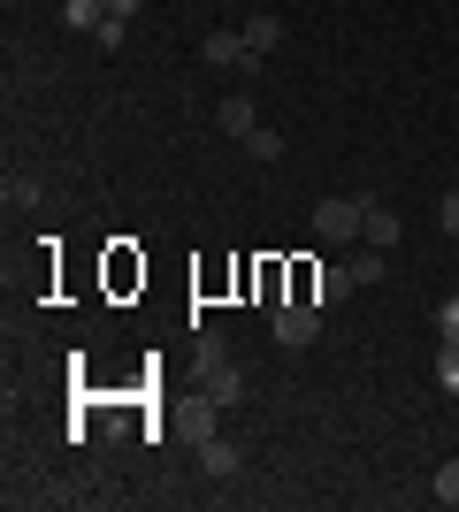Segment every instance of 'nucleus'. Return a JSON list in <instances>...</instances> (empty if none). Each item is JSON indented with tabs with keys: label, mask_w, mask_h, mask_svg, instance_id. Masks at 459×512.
Instances as JSON below:
<instances>
[{
	"label": "nucleus",
	"mask_w": 459,
	"mask_h": 512,
	"mask_svg": "<svg viewBox=\"0 0 459 512\" xmlns=\"http://www.w3.org/2000/svg\"><path fill=\"white\" fill-rule=\"evenodd\" d=\"M314 230H322L329 245H360V230H368V199H322V207H314Z\"/></svg>",
	"instance_id": "1"
},
{
	"label": "nucleus",
	"mask_w": 459,
	"mask_h": 512,
	"mask_svg": "<svg viewBox=\"0 0 459 512\" xmlns=\"http://www.w3.org/2000/svg\"><path fill=\"white\" fill-rule=\"evenodd\" d=\"M322 337V306L314 299H284L276 306V344H314Z\"/></svg>",
	"instance_id": "2"
},
{
	"label": "nucleus",
	"mask_w": 459,
	"mask_h": 512,
	"mask_svg": "<svg viewBox=\"0 0 459 512\" xmlns=\"http://www.w3.org/2000/svg\"><path fill=\"white\" fill-rule=\"evenodd\" d=\"M199 62H207V69H238V77H245V69H261L253 54H245V31H207V39H199Z\"/></svg>",
	"instance_id": "3"
},
{
	"label": "nucleus",
	"mask_w": 459,
	"mask_h": 512,
	"mask_svg": "<svg viewBox=\"0 0 459 512\" xmlns=\"http://www.w3.org/2000/svg\"><path fill=\"white\" fill-rule=\"evenodd\" d=\"M215 130H222V138H238V146H245V138L261 130V107L245 100V92H230V100L215 107Z\"/></svg>",
	"instance_id": "4"
},
{
	"label": "nucleus",
	"mask_w": 459,
	"mask_h": 512,
	"mask_svg": "<svg viewBox=\"0 0 459 512\" xmlns=\"http://www.w3.org/2000/svg\"><path fill=\"white\" fill-rule=\"evenodd\" d=\"M199 390H207L215 406H238V398H245V375L230 360H215V367H199Z\"/></svg>",
	"instance_id": "5"
},
{
	"label": "nucleus",
	"mask_w": 459,
	"mask_h": 512,
	"mask_svg": "<svg viewBox=\"0 0 459 512\" xmlns=\"http://www.w3.org/2000/svg\"><path fill=\"white\" fill-rule=\"evenodd\" d=\"M238 31H245V54H253V62H268V54L284 46V23H276V16H245Z\"/></svg>",
	"instance_id": "6"
},
{
	"label": "nucleus",
	"mask_w": 459,
	"mask_h": 512,
	"mask_svg": "<svg viewBox=\"0 0 459 512\" xmlns=\"http://www.w3.org/2000/svg\"><path fill=\"white\" fill-rule=\"evenodd\" d=\"M199 467L215 474V482H230V474L245 467V451H238V444H222V436H207V444H199Z\"/></svg>",
	"instance_id": "7"
},
{
	"label": "nucleus",
	"mask_w": 459,
	"mask_h": 512,
	"mask_svg": "<svg viewBox=\"0 0 459 512\" xmlns=\"http://www.w3.org/2000/svg\"><path fill=\"white\" fill-rule=\"evenodd\" d=\"M360 245H375V253H391V245H398V214L383 207V199H368V230H360Z\"/></svg>",
	"instance_id": "8"
},
{
	"label": "nucleus",
	"mask_w": 459,
	"mask_h": 512,
	"mask_svg": "<svg viewBox=\"0 0 459 512\" xmlns=\"http://www.w3.org/2000/svg\"><path fill=\"white\" fill-rule=\"evenodd\" d=\"M62 23L69 31H100V23H108V0H62Z\"/></svg>",
	"instance_id": "9"
},
{
	"label": "nucleus",
	"mask_w": 459,
	"mask_h": 512,
	"mask_svg": "<svg viewBox=\"0 0 459 512\" xmlns=\"http://www.w3.org/2000/svg\"><path fill=\"white\" fill-rule=\"evenodd\" d=\"M360 283H352V268H322V283H314V299L322 306H337V299H352Z\"/></svg>",
	"instance_id": "10"
},
{
	"label": "nucleus",
	"mask_w": 459,
	"mask_h": 512,
	"mask_svg": "<svg viewBox=\"0 0 459 512\" xmlns=\"http://www.w3.org/2000/svg\"><path fill=\"white\" fill-rule=\"evenodd\" d=\"M0 207L16 214V207H39V176H8V184H0Z\"/></svg>",
	"instance_id": "11"
},
{
	"label": "nucleus",
	"mask_w": 459,
	"mask_h": 512,
	"mask_svg": "<svg viewBox=\"0 0 459 512\" xmlns=\"http://www.w3.org/2000/svg\"><path fill=\"white\" fill-rule=\"evenodd\" d=\"M383 260H391V253H375V245H360V253H352L345 268H352V283H383Z\"/></svg>",
	"instance_id": "12"
},
{
	"label": "nucleus",
	"mask_w": 459,
	"mask_h": 512,
	"mask_svg": "<svg viewBox=\"0 0 459 512\" xmlns=\"http://www.w3.org/2000/svg\"><path fill=\"white\" fill-rule=\"evenodd\" d=\"M437 383L459 398V344H444V352H437Z\"/></svg>",
	"instance_id": "13"
},
{
	"label": "nucleus",
	"mask_w": 459,
	"mask_h": 512,
	"mask_svg": "<svg viewBox=\"0 0 459 512\" xmlns=\"http://www.w3.org/2000/svg\"><path fill=\"white\" fill-rule=\"evenodd\" d=\"M437 505H459V459H444V467H437Z\"/></svg>",
	"instance_id": "14"
},
{
	"label": "nucleus",
	"mask_w": 459,
	"mask_h": 512,
	"mask_svg": "<svg viewBox=\"0 0 459 512\" xmlns=\"http://www.w3.org/2000/svg\"><path fill=\"white\" fill-rule=\"evenodd\" d=\"M245 153H253V161H276V153H284V138H276V130H253V138H245Z\"/></svg>",
	"instance_id": "15"
},
{
	"label": "nucleus",
	"mask_w": 459,
	"mask_h": 512,
	"mask_svg": "<svg viewBox=\"0 0 459 512\" xmlns=\"http://www.w3.org/2000/svg\"><path fill=\"white\" fill-rule=\"evenodd\" d=\"M215 360H230V344H222V329H199V367H215Z\"/></svg>",
	"instance_id": "16"
},
{
	"label": "nucleus",
	"mask_w": 459,
	"mask_h": 512,
	"mask_svg": "<svg viewBox=\"0 0 459 512\" xmlns=\"http://www.w3.org/2000/svg\"><path fill=\"white\" fill-rule=\"evenodd\" d=\"M437 230H444V237H459V184L437 199Z\"/></svg>",
	"instance_id": "17"
},
{
	"label": "nucleus",
	"mask_w": 459,
	"mask_h": 512,
	"mask_svg": "<svg viewBox=\"0 0 459 512\" xmlns=\"http://www.w3.org/2000/svg\"><path fill=\"white\" fill-rule=\"evenodd\" d=\"M92 39H100V46H108V54H115V46L131 39V16H108V23H100V31H92Z\"/></svg>",
	"instance_id": "18"
},
{
	"label": "nucleus",
	"mask_w": 459,
	"mask_h": 512,
	"mask_svg": "<svg viewBox=\"0 0 459 512\" xmlns=\"http://www.w3.org/2000/svg\"><path fill=\"white\" fill-rule=\"evenodd\" d=\"M437 329H444V344H459V299L437 306Z\"/></svg>",
	"instance_id": "19"
},
{
	"label": "nucleus",
	"mask_w": 459,
	"mask_h": 512,
	"mask_svg": "<svg viewBox=\"0 0 459 512\" xmlns=\"http://www.w3.org/2000/svg\"><path fill=\"white\" fill-rule=\"evenodd\" d=\"M108 16H138V0H108Z\"/></svg>",
	"instance_id": "20"
}]
</instances>
